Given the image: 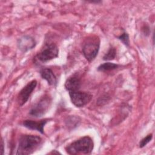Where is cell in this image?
<instances>
[{
    "instance_id": "9c48e42d",
    "label": "cell",
    "mask_w": 155,
    "mask_h": 155,
    "mask_svg": "<svg viewBox=\"0 0 155 155\" xmlns=\"http://www.w3.org/2000/svg\"><path fill=\"white\" fill-rule=\"evenodd\" d=\"M48 120V119H44L38 121L28 119L23 121L22 125L29 130H36L41 134H44V127Z\"/></svg>"
},
{
    "instance_id": "e0dca14e",
    "label": "cell",
    "mask_w": 155,
    "mask_h": 155,
    "mask_svg": "<svg viewBox=\"0 0 155 155\" xmlns=\"http://www.w3.org/2000/svg\"><path fill=\"white\" fill-rule=\"evenodd\" d=\"M1 154L3 155L4 154V146H5V143L4 142V140L2 138H1Z\"/></svg>"
},
{
    "instance_id": "8992f818",
    "label": "cell",
    "mask_w": 155,
    "mask_h": 155,
    "mask_svg": "<svg viewBox=\"0 0 155 155\" xmlns=\"http://www.w3.org/2000/svg\"><path fill=\"white\" fill-rule=\"evenodd\" d=\"M68 93L71 103L78 108L83 107L88 104L93 97V95L90 93L79 90L69 91Z\"/></svg>"
},
{
    "instance_id": "52a82bcc",
    "label": "cell",
    "mask_w": 155,
    "mask_h": 155,
    "mask_svg": "<svg viewBox=\"0 0 155 155\" xmlns=\"http://www.w3.org/2000/svg\"><path fill=\"white\" fill-rule=\"evenodd\" d=\"M36 85L37 81L36 80H32L21 90L18 96V102L20 107L23 106L28 101Z\"/></svg>"
},
{
    "instance_id": "2e32d148",
    "label": "cell",
    "mask_w": 155,
    "mask_h": 155,
    "mask_svg": "<svg viewBox=\"0 0 155 155\" xmlns=\"http://www.w3.org/2000/svg\"><path fill=\"white\" fill-rule=\"evenodd\" d=\"M153 139V134L150 133L148 134V135H147L145 137H144L143 139H142L139 142V148H143L145 146H146L147 145V143H148Z\"/></svg>"
},
{
    "instance_id": "4fadbf2b",
    "label": "cell",
    "mask_w": 155,
    "mask_h": 155,
    "mask_svg": "<svg viewBox=\"0 0 155 155\" xmlns=\"http://www.w3.org/2000/svg\"><path fill=\"white\" fill-rule=\"evenodd\" d=\"M119 67V65L117 64H115L110 62H106L105 63H103L99 65L97 68V70L98 71H102V72L116 70Z\"/></svg>"
},
{
    "instance_id": "5bb4252c",
    "label": "cell",
    "mask_w": 155,
    "mask_h": 155,
    "mask_svg": "<svg viewBox=\"0 0 155 155\" xmlns=\"http://www.w3.org/2000/svg\"><path fill=\"white\" fill-rule=\"evenodd\" d=\"M116 56V49L115 47L111 46L107 52L103 56V60L104 61H111L114 59Z\"/></svg>"
},
{
    "instance_id": "30bf717a",
    "label": "cell",
    "mask_w": 155,
    "mask_h": 155,
    "mask_svg": "<svg viewBox=\"0 0 155 155\" xmlns=\"http://www.w3.org/2000/svg\"><path fill=\"white\" fill-rule=\"evenodd\" d=\"M81 86V81L80 78L76 75L71 76L67 79L64 87L65 89L69 91H74L79 90Z\"/></svg>"
},
{
    "instance_id": "9a60e30c",
    "label": "cell",
    "mask_w": 155,
    "mask_h": 155,
    "mask_svg": "<svg viewBox=\"0 0 155 155\" xmlns=\"http://www.w3.org/2000/svg\"><path fill=\"white\" fill-rule=\"evenodd\" d=\"M117 39L120 41L126 47H130V39H129V35L127 32L124 31L120 36L117 37Z\"/></svg>"
},
{
    "instance_id": "8fae6325",
    "label": "cell",
    "mask_w": 155,
    "mask_h": 155,
    "mask_svg": "<svg viewBox=\"0 0 155 155\" xmlns=\"http://www.w3.org/2000/svg\"><path fill=\"white\" fill-rule=\"evenodd\" d=\"M41 78L45 79L48 85L56 86L57 84V78L52 70L50 68H43L39 71Z\"/></svg>"
},
{
    "instance_id": "ba28073f",
    "label": "cell",
    "mask_w": 155,
    "mask_h": 155,
    "mask_svg": "<svg viewBox=\"0 0 155 155\" xmlns=\"http://www.w3.org/2000/svg\"><path fill=\"white\" fill-rule=\"evenodd\" d=\"M18 48L22 52H27L35 47L36 42L35 39L28 35H25L18 40Z\"/></svg>"
},
{
    "instance_id": "5b68a950",
    "label": "cell",
    "mask_w": 155,
    "mask_h": 155,
    "mask_svg": "<svg viewBox=\"0 0 155 155\" xmlns=\"http://www.w3.org/2000/svg\"><path fill=\"white\" fill-rule=\"evenodd\" d=\"M59 50L54 43L47 44L36 56L35 58L42 63H45L58 57Z\"/></svg>"
},
{
    "instance_id": "277c9868",
    "label": "cell",
    "mask_w": 155,
    "mask_h": 155,
    "mask_svg": "<svg viewBox=\"0 0 155 155\" xmlns=\"http://www.w3.org/2000/svg\"><path fill=\"white\" fill-rule=\"evenodd\" d=\"M51 98L47 94L43 96L30 108L29 114L35 117H41L45 115L51 107Z\"/></svg>"
},
{
    "instance_id": "7c38bea8",
    "label": "cell",
    "mask_w": 155,
    "mask_h": 155,
    "mask_svg": "<svg viewBox=\"0 0 155 155\" xmlns=\"http://www.w3.org/2000/svg\"><path fill=\"white\" fill-rule=\"evenodd\" d=\"M81 118L78 116H69L65 120V125L69 130H72L77 127L81 123Z\"/></svg>"
},
{
    "instance_id": "3957f363",
    "label": "cell",
    "mask_w": 155,
    "mask_h": 155,
    "mask_svg": "<svg viewBox=\"0 0 155 155\" xmlns=\"http://www.w3.org/2000/svg\"><path fill=\"white\" fill-rule=\"evenodd\" d=\"M100 39L98 36H93L86 39L82 47V53L88 61H93L97 56L100 48Z\"/></svg>"
},
{
    "instance_id": "d6986e66",
    "label": "cell",
    "mask_w": 155,
    "mask_h": 155,
    "mask_svg": "<svg viewBox=\"0 0 155 155\" xmlns=\"http://www.w3.org/2000/svg\"><path fill=\"white\" fill-rule=\"evenodd\" d=\"M50 153H53V154H54V153H56V154H61V153H59L58 151H56V150H53V151H52Z\"/></svg>"
},
{
    "instance_id": "7a4b0ae2",
    "label": "cell",
    "mask_w": 155,
    "mask_h": 155,
    "mask_svg": "<svg viewBox=\"0 0 155 155\" xmlns=\"http://www.w3.org/2000/svg\"><path fill=\"white\" fill-rule=\"evenodd\" d=\"M94 148L93 139L88 136H85L76 140L65 147V151L68 154H90Z\"/></svg>"
},
{
    "instance_id": "ac0fdd59",
    "label": "cell",
    "mask_w": 155,
    "mask_h": 155,
    "mask_svg": "<svg viewBox=\"0 0 155 155\" xmlns=\"http://www.w3.org/2000/svg\"><path fill=\"white\" fill-rule=\"evenodd\" d=\"M88 2H90V3H96V4H99V3H100V2H101V1H87Z\"/></svg>"
},
{
    "instance_id": "6da1fadb",
    "label": "cell",
    "mask_w": 155,
    "mask_h": 155,
    "mask_svg": "<svg viewBox=\"0 0 155 155\" xmlns=\"http://www.w3.org/2000/svg\"><path fill=\"white\" fill-rule=\"evenodd\" d=\"M42 142V138L36 135L24 134L19 137L16 154L29 155L39 148Z\"/></svg>"
}]
</instances>
